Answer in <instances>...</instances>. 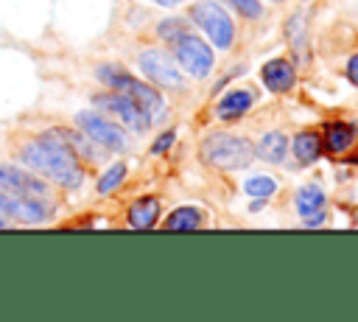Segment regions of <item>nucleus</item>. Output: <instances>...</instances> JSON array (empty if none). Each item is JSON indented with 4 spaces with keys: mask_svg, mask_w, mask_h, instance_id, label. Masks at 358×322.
Instances as JSON below:
<instances>
[{
    "mask_svg": "<svg viewBox=\"0 0 358 322\" xmlns=\"http://www.w3.org/2000/svg\"><path fill=\"white\" fill-rule=\"evenodd\" d=\"M20 157L31 171L45 174L48 179L59 182L62 188H78L84 182V171H81V162H78L73 146L62 143L59 134H45V137L28 143Z\"/></svg>",
    "mask_w": 358,
    "mask_h": 322,
    "instance_id": "f257e3e1",
    "label": "nucleus"
},
{
    "mask_svg": "<svg viewBox=\"0 0 358 322\" xmlns=\"http://www.w3.org/2000/svg\"><path fill=\"white\" fill-rule=\"evenodd\" d=\"M201 160L218 171H241L255 160V146L229 132H213L201 143Z\"/></svg>",
    "mask_w": 358,
    "mask_h": 322,
    "instance_id": "f03ea898",
    "label": "nucleus"
},
{
    "mask_svg": "<svg viewBox=\"0 0 358 322\" xmlns=\"http://www.w3.org/2000/svg\"><path fill=\"white\" fill-rule=\"evenodd\" d=\"M98 78H101L106 87H112V90H117V92H126V95L148 115V120H157V118L165 112L162 95H159L151 84L137 81L134 76H129L126 70H120V67H115V64H101V67H98Z\"/></svg>",
    "mask_w": 358,
    "mask_h": 322,
    "instance_id": "7ed1b4c3",
    "label": "nucleus"
},
{
    "mask_svg": "<svg viewBox=\"0 0 358 322\" xmlns=\"http://www.w3.org/2000/svg\"><path fill=\"white\" fill-rule=\"evenodd\" d=\"M190 17L199 22V28L213 39L218 50H229L235 42V25L232 17L215 3V0H201L190 8Z\"/></svg>",
    "mask_w": 358,
    "mask_h": 322,
    "instance_id": "20e7f679",
    "label": "nucleus"
},
{
    "mask_svg": "<svg viewBox=\"0 0 358 322\" xmlns=\"http://www.w3.org/2000/svg\"><path fill=\"white\" fill-rule=\"evenodd\" d=\"M173 56H176V62H179L193 78L210 76V70H213V64H215L213 48H210L201 36H196V34H182V36L173 42Z\"/></svg>",
    "mask_w": 358,
    "mask_h": 322,
    "instance_id": "39448f33",
    "label": "nucleus"
},
{
    "mask_svg": "<svg viewBox=\"0 0 358 322\" xmlns=\"http://www.w3.org/2000/svg\"><path fill=\"white\" fill-rule=\"evenodd\" d=\"M78 126L84 129V134L92 140V143H98V146H103V148H109V151H126L129 148V137H126V132L120 129V126H115L112 120H106V118H101V115H95V112H78Z\"/></svg>",
    "mask_w": 358,
    "mask_h": 322,
    "instance_id": "423d86ee",
    "label": "nucleus"
},
{
    "mask_svg": "<svg viewBox=\"0 0 358 322\" xmlns=\"http://www.w3.org/2000/svg\"><path fill=\"white\" fill-rule=\"evenodd\" d=\"M140 67L157 87H165V90H182L185 87V81L179 76V67L173 64V59L165 50H157V48L143 50L140 53Z\"/></svg>",
    "mask_w": 358,
    "mask_h": 322,
    "instance_id": "0eeeda50",
    "label": "nucleus"
},
{
    "mask_svg": "<svg viewBox=\"0 0 358 322\" xmlns=\"http://www.w3.org/2000/svg\"><path fill=\"white\" fill-rule=\"evenodd\" d=\"M95 106L98 109H103V112H109V115H115L117 120H123L129 129H134V132H145L148 126H151V120H148V115L126 95V92H112V95H98L95 98Z\"/></svg>",
    "mask_w": 358,
    "mask_h": 322,
    "instance_id": "6e6552de",
    "label": "nucleus"
},
{
    "mask_svg": "<svg viewBox=\"0 0 358 322\" xmlns=\"http://www.w3.org/2000/svg\"><path fill=\"white\" fill-rule=\"evenodd\" d=\"M0 210L8 213L11 218L22 221V224H42L48 218V207L42 202H36L34 196H22V193H0Z\"/></svg>",
    "mask_w": 358,
    "mask_h": 322,
    "instance_id": "1a4fd4ad",
    "label": "nucleus"
},
{
    "mask_svg": "<svg viewBox=\"0 0 358 322\" xmlns=\"http://www.w3.org/2000/svg\"><path fill=\"white\" fill-rule=\"evenodd\" d=\"M0 188L11 190V193H22V196H48V188L42 179L20 171V168H11V165H0Z\"/></svg>",
    "mask_w": 358,
    "mask_h": 322,
    "instance_id": "9d476101",
    "label": "nucleus"
},
{
    "mask_svg": "<svg viewBox=\"0 0 358 322\" xmlns=\"http://www.w3.org/2000/svg\"><path fill=\"white\" fill-rule=\"evenodd\" d=\"M260 76H263L266 90H271V92H288V90L294 87V81H296L294 64H291L288 59H268V62L263 64Z\"/></svg>",
    "mask_w": 358,
    "mask_h": 322,
    "instance_id": "9b49d317",
    "label": "nucleus"
},
{
    "mask_svg": "<svg viewBox=\"0 0 358 322\" xmlns=\"http://www.w3.org/2000/svg\"><path fill=\"white\" fill-rule=\"evenodd\" d=\"M252 104H255V92L241 87V90L224 92V98L215 104V112H218L221 120H238L241 115H246L252 109Z\"/></svg>",
    "mask_w": 358,
    "mask_h": 322,
    "instance_id": "f8f14e48",
    "label": "nucleus"
},
{
    "mask_svg": "<svg viewBox=\"0 0 358 322\" xmlns=\"http://www.w3.org/2000/svg\"><path fill=\"white\" fill-rule=\"evenodd\" d=\"M355 143V126L352 123H344V120H336V123H327L324 126V137H322V146L330 151V154H344L350 146Z\"/></svg>",
    "mask_w": 358,
    "mask_h": 322,
    "instance_id": "ddd939ff",
    "label": "nucleus"
},
{
    "mask_svg": "<svg viewBox=\"0 0 358 322\" xmlns=\"http://www.w3.org/2000/svg\"><path fill=\"white\" fill-rule=\"evenodd\" d=\"M288 154V137L282 132H266L260 137V143L255 146V157L271 162V165H280Z\"/></svg>",
    "mask_w": 358,
    "mask_h": 322,
    "instance_id": "4468645a",
    "label": "nucleus"
},
{
    "mask_svg": "<svg viewBox=\"0 0 358 322\" xmlns=\"http://www.w3.org/2000/svg\"><path fill=\"white\" fill-rule=\"evenodd\" d=\"M159 218V202L154 196H143L129 207V224L134 230H151Z\"/></svg>",
    "mask_w": 358,
    "mask_h": 322,
    "instance_id": "2eb2a0df",
    "label": "nucleus"
},
{
    "mask_svg": "<svg viewBox=\"0 0 358 322\" xmlns=\"http://www.w3.org/2000/svg\"><path fill=\"white\" fill-rule=\"evenodd\" d=\"M291 151L302 165H313L322 154V137L316 132H296L291 140Z\"/></svg>",
    "mask_w": 358,
    "mask_h": 322,
    "instance_id": "dca6fc26",
    "label": "nucleus"
},
{
    "mask_svg": "<svg viewBox=\"0 0 358 322\" xmlns=\"http://www.w3.org/2000/svg\"><path fill=\"white\" fill-rule=\"evenodd\" d=\"M294 202H296V213L302 218H308V216H313L316 210L324 207V190L319 185H302L296 190V199Z\"/></svg>",
    "mask_w": 358,
    "mask_h": 322,
    "instance_id": "f3484780",
    "label": "nucleus"
},
{
    "mask_svg": "<svg viewBox=\"0 0 358 322\" xmlns=\"http://www.w3.org/2000/svg\"><path fill=\"white\" fill-rule=\"evenodd\" d=\"M204 224V213L199 207H176L165 218V230H199Z\"/></svg>",
    "mask_w": 358,
    "mask_h": 322,
    "instance_id": "a211bd4d",
    "label": "nucleus"
},
{
    "mask_svg": "<svg viewBox=\"0 0 358 322\" xmlns=\"http://www.w3.org/2000/svg\"><path fill=\"white\" fill-rule=\"evenodd\" d=\"M243 193L252 199H268L277 193V182L271 176H249L243 182Z\"/></svg>",
    "mask_w": 358,
    "mask_h": 322,
    "instance_id": "6ab92c4d",
    "label": "nucleus"
},
{
    "mask_svg": "<svg viewBox=\"0 0 358 322\" xmlns=\"http://www.w3.org/2000/svg\"><path fill=\"white\" fill-rule=\"evenodd\" d=\"M123 179H126V165H123V162L109 165V168H106V174L98 179V193H101V196L112 193L115 188H120V182H123Z\"/></svg>",
    "mask_w": 358,
    "mask_h": 322,
    "instance_id": "aec40b11",
    "label": "nucleus"
},
{
    "mask_svg": "<svg viewBox=\"0 0 358 322\" xmlns=\"http://www.w3.org/2000/svg\"><path fill=\"white\" fill-rule=\"evenodd\" d=\"M285 28H288V42H291L299 53H305V36H308V31H305V14H294Z\"/></svg>",
    "mask_w": 358,
    "mask_h": 322,
    "instance_id": "412c9836",
    "label": "nucleus"
},
{
    "mask_svg": "<svg viewBox=\"0 0 358 322\" xmlns=\"http://www.w3.org/2000/svg\"><path fill=\"white\" fill-rule=\"evenodd\" d=\"M157 31H159L162 39L176 42L182 34H187V25H185V20H179V17H168V20H162V22L157 25Z\"/></svg>",
    "mask_w": 358,
    "mask_h": 322,
    "instance_id": "4be33fe9",
    "label": "nucleus"
},
{
    "mask_svg": "<svg viewBox=\"0 0 358 322\" xmlns=\"http://www.w3.org/2000/svg\"><path fill=\"white\" fill-rule=\"evenodd\" d=\"M232 8H238L243 17H249V20H257L260 14H263V6H260V0H227Z\"/></svg>",
    "mask_w": 358,
    "mask_h": 322,
    "instance_id": "5701e85b",
    "label": "nucleus"
},
{
    "mask_svg": "<svg viewBox=\"0 0 358 322\" xmlns=\"http://www.w3.org/2000/svg\"><path fill=\"white\" fill-rule=\"evenodd\" d=\"M173 140H176V132L171 129V132H165V134H159L157 137V143L151 146V154H165L171 146H173Z\"/></svg>",
    "mask_w": 358,
    "mask_h": 322,
    "instance_id": "b1692460",
    "label": "nucleus"
},
{
    "mask_svg": "<svg viewBox=\"0 0 358 322\" xmlns=\"http://www.w3.org/2000/svg\"><path fill=\"white\" fill-rule=\"evenodd\" d=\"M347 78H350V84L358 87V53L350 56V62H347Z\"/></svg>",
    "mask_w": 358,
    "mask_h": 322,
    "instance_id": "393cba45",
    "label": "nucleus"
},
{
    "mask_svg": "<svg viewBox=\"0 0 358 322\" xmlns=\"http://www.w3.org/2000/svg\"><path fill=\"white\" fill-rule=\"evenodd\" d=\"M154 3H159V6H168V8H171V6H176V3H182V0H154Z\"/></svg>",
    "mask_w": 358,
    "mask_h": 322,
    "instance_id": "a878e982",
    "label": "nucleus"
},
{
    "mask_svg": "<svg viewBox=\"0 0 358 322\" xmlns=\"http://www.w3.org/2000/svg\"><path fill=\"white\" fill-rule=\"evenodd\" d=\"M3 227H6V221H3V218H0V230H3Z\"/></svg>",
    "mask_w": 358,
    "mask_h": 322,
    "instance_id": "bb28decb",
    "label": "nucleus"
}]
</instances>
